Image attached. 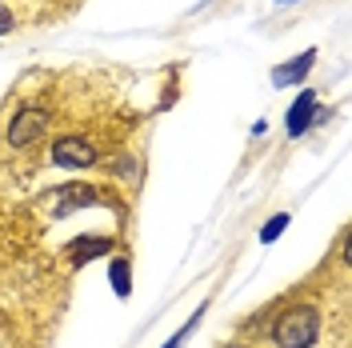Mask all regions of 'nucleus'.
Masks as SVG:
<instances>
[{
  "label": "nucleus",
  "instance_id": "nucleus-4",
  "mask_svg": "<svg viewBox=\"0 0 352 348\" xmlns=\"http://www.w3.org/2000/svg\"><path fill=\"white\" fill-rule=\"evenodd\" d=\"M48 0H0V41L44 21Z\"/></svg>",
  "mask_w": 352,
  "mask_h": 348
},
{
  "label": "nucleus",
  "instance_id": "nucleus-6",
  "mask_svg": "<svg viewBox=\"0 0 352 348\" xmlns=\"http://www.w3.org/2000/svg\"><path fill=\"white\" fill-rule=\"evenodd\" d=\"M109 248H112V237H76V240L65 248V252H68V261L80 268V264L96 261V257H104Z\"/></svg>",
  "mask_w": 352,
  "mask_h": 348
},
{
  "label": "nucleus",
  "instance_id": "nucleus-7",
  "mask_svg": "<svg viewBox=\"0 0 352 348\" xmlns=\"http://www.w3.org/2000/svg\"><path fill=\"white\" fill-rule=\"evenodd\" d=\"M312 120H316V92L305 88V92L296 96V105L288 109V136H300Z\"/></svg>",
  "mask_w": 352,
  "mask_h": 348
},
{
  "label": "nucleus",
  "instance_id": "nucleus-1",
  "mask_svg": "<svg viewBox=\"0 0 352 348\" xmlns=\"http://www.w3.org/2000/svg\"><path fill=\"white\" fill-rule=\"evenodd\" d=\"M268 340L276 348H316V340H320V308L308 305V301L285 305L268 325Z\"/></svg>",
  "mask_w": 352,
  "mask_h": 348
},
{
  "label": "nucleus",
  "instance_id": "nucleus-9",
  "mask_svg": "<svg viewBox=\"0 0 352 348\" xmlns=\"http://www.w3.org/2000/svg\"><path fill=\"white\" fill-rule=\"evenodd\" d=\"M288 220H292L288 213H276V217H272V220H268V224L261 228V244H272V240H276V237H280V232L288 228Z\"/></svg>",
  "mask_w": 352,
  "mask_h": 348
},
{
  "label": "nucleus",
  "instance_id": "nucleus-3",
  "mask_svg": "<svg viewBox=\"0 0 352 348\" xmlns=\"http://www.w3.org/2000/svg\"><path fill=\"white\" fill-rule=\"evenodd\" d=\"M96 160H100L96 140H88L80 132H65L52 140V164H60V168H92Z\"/></svg>",
  "mask_w": 352,
  "mask_h": 348
},
{
  "label": "nucleus",
  "instance_id": "nucleus-11",
  "mask_svg": "<svg viewBox=\"0 0 352 348\" xmlns=\"http://www.w3.org/2000/svg\"><path fill=\"white\" fill-rule=\"evenodd\" d=\"M224 348H244V345H224Z\"/></svg>",
  "mask_w": 352,
  "mask_h": 348
},
{
  "label": "nucleus",
  "instance_id": "nucleus-10",
  "mask_svg": "<svg viewBox=\"0 0 352 348\" xmlns=\"http://www.w3.org/2000/svg\"><path fill=\"white\" fill-rule=\"evenodd\" d=\"M112 284H116V292H120V296L129 292V261H116V264H112Z\"/></svg>",
  "mask_w": 352,
  "mask_h": 348
},
{
  "label": "nucleus",
  "instance_id": "nucleus-2",
  "mask_svg": "<svg viewBox=\"0 0 352 348\" xmlns=\"http://www.w3.org/2000/svg\"><path fill=\"white\" fill-rule=\"evenodd\" d=\"M48 124H52V112L44 109V105H24V109L12 112V120L4 129V144L12 153H24V149H32L36 140L48 136Z\"/></svg>",
  "mask_w": 352,
  "mask_h": 348
},
{
  "label": "nucleus",
  "instance_id": "nucleus-8",
  "mask_svg": "<svg viewBox=\"0 0 352 348\" xmlns=\"http://www.w3.org/2000/svg\"><path fill=\"white\" fill-rule=\"evenodd\" d=\"M312 61H316V52L308 48L305 56H296V65H285V68H276V72H272V80H276V85H288V80H300V76H305L308 68H312Z\"/></svg>",
  "mask_w": 352,
  "mask_h": 348
},
{
  "label": "nucleus",
  "instance_id": "nucleus-5",
  "mask_svg": "<svg viewBox=\"0 0 352 348\" xmlns=\"http://www.w3.org/2000/svg\"><path fill=\"white\" fill-rule=\"evenodd\" d=\"M109 196L100 193L96 184H60L52 188V220H60L65 213H76V208H92V204H104Z\"/></svg>",
  "mask_w": 352,
  "mask_h": 348
}]
</instances>
